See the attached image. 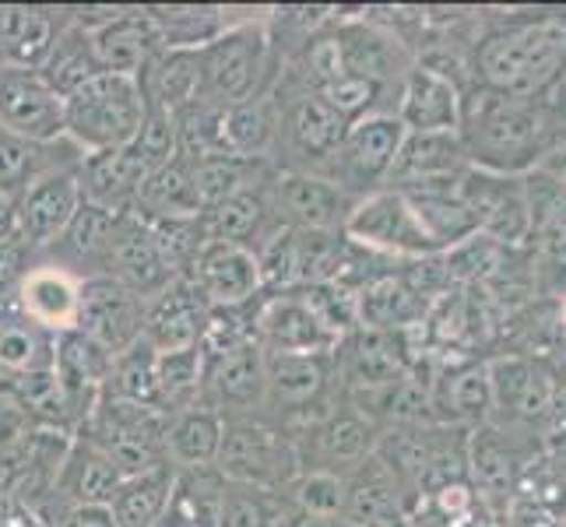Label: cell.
<instances>
[{
  "mask_svg": "<svg viewBox=\"0 0 566 527\" xmlns=\"http://www.w3.org/2000/svg\"><path fill=\"white\" fill-rule=\"evenodd\" d=\"M11 485V451H0V496L8 493Z\"/></svg>",
  "mask_w": 566,
  "mask_h": 527,
  "instance_id": "obj_53",
  "label": "cell"
},
{
  "mask_svg": "<svg viewBox=\"0 0 566 527\" xmlns=\"http://www.w3.org/2000/svg\"><path fill=\"white\" fill-rule=\"evenodd\" d=\"M85 159V151L77 148L67 134L53 141H29L18 134L0 130V190L4 193H22L35 180H43L50 172L77 169Z\"/></svg>",
  "mask_w": 566,
  "mask_h": 527,
  "instance_id": "obj_31",
  "label": "cell"
},
{
  "mask_svg": "<svg viewBox=\"0 0 566 527\" xmlns=\"http://www.w3.org/2000/svg\"><path fill=\"white\" fill-rule=\"evenodd\" d=\"M285 503L306 520H342L345 506V475L321 472V467H303L296 482L282 493Z\"/></svg>",
  "mask_w": 566,
  "mask_h": 527,
  "instance_id": "obj_45",
  "label": "cell"
},
{
  "mask_svg": "<svg viewBox=\"0 0 566 527\" xmlns=\"http://www.w3.org/2000/svg\"><path fill=\"white\" fill-rule=\"evenodd\" d=\"M166 50H201L226 29L222 8H148Z\"/></svg>",
  "mask_w": 566,
  "mask_h": 527,
  "instance_id": "obj_46",
  "label": "cell"
},
{
  "mask_svg": "<svg viewBox=\"0 0 566 527\" xmlns=\"http://www.w3.org/2000/svg\"><path fill=\"white\" fill-rule=\"evenodd\" d=\"M271 169H275L271 162L240 159V155H208V159L190 162V176H193V190H198L201 211L264 183Z\"/></svg>",
  "mask_w": 566,
  "mask_h": 527,
  "instance_id": "obj_41",
  "label": "cell"
},
{
  "mask_svg": "<svg viewBox=\"0 0 566 527\" xmlns=\"http://www.w3.org/2000/svg\"><path fill=\"white\" fill-rule=\"evenodd\" d=\"M271 92L279 99V145L271 166L285 172L324 176L353 124H345L317 92H306L282 77H275Z\"/></svg>",
  "mask_w": 566,
  "mask_h": 527,
  "instance_id": "obj_6",
  "label": "cell"
},
{
  "mask_svg": "<svg viewBox=\"0 0 566 527\" xmlns=\"http://www.w3.org/2000/svg\"><path fill=\"white\" fill-rule=\"evenodd\" d=\"M226 419L208 404H190L184 412L169 415L166 425V457L169 464L184 472V467H208L219 457Z\"/></svg>",
  "mask_w": 566,
  "mask_h": 527,
  "instance_id": "obj_37",
  "label": "cell"
},
{
  "mask_svg": "<svg viewBox=\"0 0 566 527\" xmlns=\"http://www.w3.org/2000/svg\"><path fill=\"white\" fill-rule=\"evenodd\" d=\"M145 176H148V169L138 155H134L130 145L99 151V155H85L82 166H77L82 198L88 204H99V208L120 211V214L134 211V201H138Z\"/></svg>",
  "mask_w": 566,
  "mask_h": 527,
  "instance_id": "obj_32",
  "label": "cell"
},
{
  "mask_svg": "<svg viewBox=\"0 0 566 527\" xmlns=\"http://www.w3.org/2000/svg\"><path fill=\"white\" fill-rule=\"evenodd\" d=\"M120 219H124L120 211L82 201V208L74 211L71 225L43 253H35V257L67 271V275H74L77 282L103 278V264H106V253L113 246L116 229H120Z\"/></svg>",
  "mask_w": 566,
  "mask_h": 527,
  "instance_id": "obj_22",
  "label": "cell"
},
{
  "mask_svg": "<svg viewBox=\"0 0 566 527\" xmlns=\"http://www.w3.org/2000/svg\"><path fill=\"white\" fill-rule=\"evenodd\" d=\"M124 485L116 464L85 436H71L67 451L56 464L50 510L53 506H109Z\"/></svg>",
  "mask_w": 566,
  "mask_h": 527,
  "instance_id": "obj_23",
  "label": "cell"
},
{
  "mask_svg": "<svg viewBox=\"0 0 566 527\" xmlns=\"http://www.w3.org/2000/svg\"><path fill=\"white\" fill-rule=\"evenodd\" d=\"M130 148L145 162L148 172L177 159V155H180V145H177V113L145 106V120H142L138 134H134Z\"/></svg>",
  "mask_w": 566,
  "mask_h": 527,
  "instance_id": "obj_48",
  "label": "cell"
},
{
  "mask_svg": "<svg viewBox=\"0 0 566 527\" xmlns=\"http://www.w3.org/2000/svg\"><path fill=\"white\" fill-rule=\"evenodd\" d=\"M408 493L390 472L387 461L374 451L363 464H356L345 475V506L342 524L345 527H387L405 514Z\"/></svg>",
  "mask_w": 566,
  "mask_h": 527,
  "instance_id": "obj_27",
  "label": "cell"
},
{
  "mask_svg": "<svg viewBox=\"0 0 566 527\" xmlns=\"http://www.w3.org/2000/svg\"><path fill=\"white\" fill-rule=\"evenodd\" d=\"M77 296H82V282L67 275V271L35 257L29 275L14 292V306L22 309L32 324L46 327L50 335H64L77 320Z\"/></svg>",
  "mask_w": 566,
  "mask_h": 527,
  "instance_id": "obj_30",
  "label": "cell"
},
{
  "mask_svg": "<svg viewBox=\"0 0 566 527\" xmlns=\"http://www.w3.org/2000/svg\"><path fill=\"white\" fill-rule=\"evenodd\" d=\"M99 398L127 401V404H145L159 408V351H155L145 338L120 351L109 366V377L103 383ZM163 412V408H159Z\"/></svg>",
  "mask_w": 566,
  "mask_h": 527,
  "instance_id": "obj_42",
  "label": "cell"
},
{
  "mask_svg": "<svg viewBox=\"0 0 566 527\" xmlns=\"http://www.w3.org/2000/svg\"><path fill=\"white\" fill-rule=\"evenodd\" d=\"M292 517H296V510L285 503L282 493L226 482L222 506H219V527H285Z\"/></svg>",
  "mask_w": 566,
  "mask_h": 527,
  "instance_id": "obj_44",
  "label": "cell"
},
{
  "mask_svg": "<svg viewBox=\"0 0 566 527\" xmlns=\"http://www.w3.org/2000/svg\"><path fill=\"white\" fill-rule=\"evenodd\" d=\"M271 190V208L275 219L285 229H303V232H342L348 214L356 208V198L331 183L327 176L317 172H285L275 169L268 180Z\"/></svg>",
  "mask_w": 566,
  "mask_h": 527,
  "instance_id": "obj_13",
  "label": "cell"
},
{
  "mask_svg": "<svg viewBox=\"0 0 566 527\" xmlns=\"http://www.w3.org/2000/svg\"><path fill=\"white\" fill-rule=\"evenodd\" d=\"M214 467H219L226 482L253 485V489H268V493H285L303 472V461L296 440L285 436L268 419L250 415V419H226Z\"/></svg>",
  "mask_w": 566,
  "mask_h": 527,
  "instance_id": "obj_7",
  "label": "cell"
},
{
  "mask_svg": "<svg viewBox=\"0 0 566 527\" xmlns=\"http://www.w3.org/2000/svg\"><path fill=\"white\" fill-rule=\"evenodd\" d=\"M279 61L271 50L268 18L226 22V29L198 50V99L237 106L275 88Z\"/></svg>",
  "mask_w": 566,
  "mask_h": 527,
  "instance_id": "obj_3",
  "label": "cell"
},
{
  "mask_svg": "<svg viewBox=\"0 0 566 527\" xmlns=\"http://www.w3.org/2000/svg\"><path fill=\"white\" fill-rule=\"evenodd\" d=\"M566 106L556 95L517 99L472 85L461 95L458 141L472 169L496 176H528L566 145Z\"/></svg>",
  "mask_w": 566,
  "mask_h": 527,
  "instance_id": "obj_1",
  "label": "cell"
},
{
  "mask_svg": "<svg viewBox=\"0 0 566 527\" xmlns=\"http://www.w3.org/2000/svg\"><path fill=\"white\" fill-rule=\"evenodd\" d=\"M151 240L159 246V257L169 267L172 278H187L193 261H198L201 246L208 243V232L201 214L198 219H163V222H148Z\"/></svg>",
  "mask_w": 566,
  "mask_h": 527,
  "instance_id": "obj_47",
  "label": "cell"
},
{
  "mask_svg": "<svg viewBox=\"0 0 566 527\" xmlns=\"http://www.w3.org/2000/svg\"><path fill=\"white\" fill-rule=\"evenodd\" d=\"M559 335L566 338V303L559 306Z\"/></svg>",
  "mask_w": 566,
  "mask_h": 527,
  "instance_id": "obj_55",
  "label": "cell"
},
{
  "mask_svg": "<svg viewBox=\"0 0 566 527\" xmlns=\"http://www.w3.org/2000/svg\"><path fill=\"white\" fill-rule=\"evenodd\" d=\"M109 366H113V356L88 341L85 335H77V330H64V335H56V356H53V377L61 383V390L67 394V404L77 419V429L88 419V412L95 408L103 394V383L109 377Z\"/></svg>",
  "mask_w": 566,
  "mask_h": 527,
  "instance_id": "obj_28",
  "label": "cell"
},
{
  "mask_svg": "<svg viewBox=\"0 0 566 527\" xmlns=\"http://www.w3.org/2000/svg\"><path fill=\"white\" fill-rule=\"evenodd\" d=\"M222 130H226L229 155L271 162V155H275V145H279V99H275V92L253 95V99H247V103L229 106L222 116Z\"/></svg>",
  "mask_w": 566,
  "mask_h": 527,
  "instance_id": "obj_38",
  "label": "cell"
},
{
  "mask_svg": "<svg viewBox=\"0 0 566 527\" xmlns=\"http://www.w3.org/2000/svg\"><path fill=\"white\" fill-rule=\"evenodd\" d=\"M145 317L148 299L134 296L113 278H88L82 282V296H77V320L74 330L88 341L99 345L106 356H120L145 338Z\"/></svg>",
  "mask_w": 566,
  "mask_h": 527,
  "instance_id": "obj_11",
  "label": "cell"
},
{
  "mask_svg": "<svg viewBox=\"0 0 566 527\" xmlns=\"http://www.w3.org/2000/svg\"><path fill=\"white\" fill-rule=\"evenodd\" d=\"M468 169L464 148L458 141V130H433V134H405L395 172L387 187H416L458 176Z\"/></svg>",
  "mask_w": 566,
  "mask_h": 527,
  "instance_id": "obj_34",
  "label": "cell"
},
{
  "mask_svg": "<svg viewBox=\"0 0 566 527\" xmlns=\"http://www.w3.org/2000/svg\"><path fill=\"white\" fill-rule=\"evenodd\" d=\"M285 527H345V524H342V520H306V517L296 514Z\"/></svg>",
  "mask_w": 566,
  "mask_h": 527,
  "instance_id": "obj_54",
  "label": "cell"
},
{
  "mask_svg": "<svg viewBox=\"0 0 566 527\" xmlns=\"http://www.w3.org/2000/svg\"><path fill=\"white\" fill-rule=\"evenodd\" d=\"M566 11L521 14L485 32L472 53L475 85L517 99H545L563 92Z\"/></svg>",
  "mask_w": 566,
  "mask_h": 527,
  "instance_id": "obj_2",
  "label": "cell"
},
{
  "mask_svg": "<svg viewBox=\"0 0 566 527\" xmlns=\"http://www.w3.org/2000/svg\"><path fill=\"white\" fill-rule=\"evenodd\" d=\"M482 527H500V524H482Z\"/></svg>",
  "mask_w": 566,
  "mask_h": 527,
  "instance_id": "obj_56",
  "label": "cell"
},
{
  "mask_svg": "<svg viewBox=\"0 0 566 527\" xmlns=\"http://www.w3.org/2000/svg\"><path fill=\"white\" fill-rule=\"evenodd\" d=\"M151 527H193V524H190V520H187V517L177 510V506L169 503V506H166V514H163L159 520H155Z\"/></svg>",
  "mask_w": 566,
  "mask_h": 527,
  "instance_id": "obj_52",
  "label": "cell"
},
{
  "mask_svg": "<svg viewBox=\"0 0 566 527\" xmlns=\"http://www.w3.org/2000/svg\"><path fill=\"white\" fill-rule=\"evenodd\" d=\"M253 341L264 356H321L338 348V338L310 314L300 292H261L253 299Z\"/></svg>",
  "mask_w": 566,
  "mask_h": 527,
  "instance_id": "obj_14",
  "label": "cell"
},
{
  "mask_svg": "<svg viewBox=\"0 0 566 527\" xmlns=\"http://www.w3.org/2000/svg\"><path fill=\"white\" fill-rule=\"evenodd\" d=\"M46 527H116L109 506H53Z\"/></svg>",
  "mask_w": 566,
  "mask_h": 527,
  "instance_id": "obj_50",
  "label": "cell"
},
{
  "mask_svg": "<svg viewBox=\"0 0 566 527\" xmlns=\"http://www.w3.org/2000/svg\"><path fill=\"white\" fill-rule=\"evenodd\" d=\"M271 172H275V169H271ZM268 180H271V176H268ZM268 180L237 193V198H229L222 204L201 211L208 240L237 243V246H243L250 253H258L271 236H275V232L282 229V222L275 219V208H271Z\"/></svg>",
  "mask_w": 566,
  "mask_h": 527,
  "instance_id": "obj_29",
  "label": "cell"
},
{
  "mask_svg": "<svg viewBox=\"0 0 566 527\" xmlns=\"http://www.w3.org/2000/svg\"><path fill=\"white\" fill-rule=\"evenodd\" d=\"M145 106L180 113L198 99V50H159L138 74Z\"/></svg>",
  "mask_w": 566,
  "mask_h": 527,
  "instance_id": "obj_39",
  "label": "cell"
},
{
  "mask_svg": "<svg viewBox=\"0 0 566 527\" xmlns=\"http://www.w3.org/2000/svg\"><path fill=\"white\" fill-rule=\"evenodd\" d=\"M103 278L120 282L142 299H155L169 282H177L159 257V246L151 240L148 222L138 219V214H124L120 219V229H116L103 264Z\"/></svg>",
  "mask_w": 566,
  "mask_h": 527,
  "instance_id": "obj_26",
  "label": "cell"
},
{
  "mask_svg": "<svg viewBox=\"0 0 566 527\" xmlns=\"http://www.w3.org/2000/svg\"><path fill=\"white\" fill-rule=\"evenodd\" d=\"M538 169H545V172H553L556 176V180L563 183V190H566V145L563 148H556L553 155H549V159H545Z\"/></svg>",
  "mask_w": 566,
  "mask_h": 527,
  "instance_id": "obj_51",
  "label": "cell"
},
{
  "mask_svg": "<svg viewBox=\"0 0 566 527\" xmlns=\"http://www.w3.org/2000/svg\"><path fill=\"white\" fill-rule=\"evenodd\" d=\"M264 362L258 341H243L219 356H205L201 404L214 408L222 419H250L264 408Z\"/></svg>",
  "mask_w": 566,
  "mask_h": 527,
  "instance_id": "obj_16",
  "label": "cell"
},
{
  "mask_svg": "<svg viewBox=\"0 0 566 527\" xmlns=\"http://www.w3.org/2000/svg\"><path fill=\"white\" fill-rule=\"evenodd\" d=\"M85 32L92 39L95 64L106 74L138 77L151 56L166 50L159 25L151 22L148 8H109L103 22Z\"/></svg>",
  "mask_w": 566,
  "mask_h": 527,
  "instance_id": "obj_20",
  "label": "cell"
},
{
  "mask_svg": "<svg viewBox=\"0 0 566 527\" xmlns=\"http://www.w3.org/2000/svg\"><path fill=\"white\" fill-rule=\"evenodd\" d=\"M485 369H490L496 425H535L556 408V377L538 356L506 351L485 362Z\"/></svg>",
  "mask_w": 566,
  "mask_h": 527,
  "instance_id": "obj_12",
  "label": "cell"
},
{
  "mask_svg": "<svg viewBox=\"0 0 566 527\" xmlns=\"http://www.w3.org/2000/svg\"><path fill=\"white\" fill-rule=\"evenodd\" d=\"M39 77L61 95V99H67L71 92H77L85 82H92L95 74H103L99 64H95V53H92V39L82 25H74L71 22V14H67V22L64 29L56 32L53 39V46L46 50L43 56V64L35 67Z\"/></svg>",
  "mask_w": 566,
  "mask_h": 527,
  "instance_id": "obj_40",
  "label": "cell"
},
{
  "mask_svg": "<svg viewBox=\"0 0 566 527\" xmlns=\"http://www.w3.org/2000/svg\"><path fill=\"white\" fill-rule=\"evenodd\" d=\"M429 303L419 299L412 285L401 278V267L390 275L366 285L356 296L359 327L366 330H390V335H412L422 327Z\"/></svg>",
  "mask_w": 566,
  "mask_h": 527,
  "instance_id": "obj_35",
  "label": "cell"
},
{
  "mask_svg": "<svg viewBox=\"0 0 566 527\" xmlns=\"http://www.w3.org/2000/svg\"><path fill=\"white\" fill-rule=\"evenodd\" d=\"M461 88L443 77L440 71L416 64L405 74V82L395 95L390 113L398 116L405 134H433V130H458L461 116Z\"/></svg>",
  "mask_w": 566,
  "mask_h": 527,
  "instance_id": "obj_25",
  "label": "cell"
},
{
  "mask_svg": "<svg viewBox=\"0 0 566 527\" xmlns=\"http://www.w3.org/2000/svg\"><path fill=\"white\" fill-rule=\"evenodd\" d=\"M82 183L77 169L50 172L25 187L14 201V236H22L35 253H43L71 225L74 211L82 208Z\"/></svg>",
  "mask_w": 566,
  "mask_h": 527,
  "instance_id": "obj_19",
  "label": "cell"
},
{
  "mask_svg": "<svg viewBox=\"0 0 566 527\" xmlns=\"http://www.w3.org/2000/svg\"><path fill=\"white\" fill-rule=\"evenodd\" d=\"M35 261V250L22 240V236H11L0 240V306H11L14 303V292L22 285V278L29 275V267Z\"/></svg>",
  "mask_w": 566,
  "mask_h": 527,
  "instance_id": "obj_49",
  "label": "cell"
},
{
  "mask_svg": "<svg viewBox=\"0 0 566 527\" xmlns=\"http://www.w3.org/2000/svg\"><path fill=\"white\" fill-rule=\"evenodd\" d=\"M429 404H433L437 425L464 429V433H472V429H479V425H490L493 422L490 369H485L482 359L437 362Z\"/></svg>",
  "mask_w": 566,
  "mask_h": 527,
  "instance_id": "obj_18",
  "label": "cell"
},
{
  "mask_svg": "<svg viewBox=\"0 0 566 527\" xmlns=\"http://www.w3.org/2000/svg\"><path fill=\"white\" fill-rule=\"evenodd\" d=\"M338 401L335 351L321 356H268L261 419L300 440Z\"/></svg>",
  "mask_w": 566,
  "mask_h": 527,
  "instance_id": "obj_5",
  "label": "cell"
},
{
  "mask_svg": "<svg viewBox=\"0 0 566 527\" xmlns=\"http://www.w3.org/2000/svg\"><path fill=\"white\" fill-rule=\"evenodd\" d=\"M405 141V127L395 113H374L366 120L353 124L345 134L338 155L327 166V180L338 183L348 198H369L390 183L398 151Z\"/></svg>",
  "mask_w": 566,
  "mask_h": 527,
  "instance_id": "obj_9",
  "label": "cell"
},
{
  "mask_svg": "<svg viewBox=\"0 0 566 527\" xmlns=\"http://www.w3.org/2000/svg\"><path fill=\"white\" fill-rule=\"evenodd\" d=\"M187 282L201 292V299L211 309L250 306L264 292L258 257L237 243H219V240H208L201 246Z\"/></svg>",
  "mask_w": 566,
  "mask_h": 527,
  "instance_id": "obj_21",
  "label": "cell"
},
{
  "mask_svg": "<svg viewBox=\"0 0 566 527\" xmlns=\"http://www.w3.org/2000/svg\"><path fill=\"white\" fill-rule=\"evenodd\" d=\"M0 130L29 141L64 138V99L39 71L0 64Z\"/></svg>",
  "mask_w": 566,
  "mask_h": 527,
  "instance_id": "obj_17",
  "label": "cell"
},
{
  "mask_svg": "<svg viewBox=\"0 0 566 527\" xmlns=\"http://www.w3.org/2000/svg\"><path fill=\"white\" fill-rule=\"evenodd\" d=\"M145 222H163V219H198L201 214V201L198 190H193V176H190V162L187 159H172L159 169H151L142 190L138 201H134V211Z\"/></svg>",
  "mask_w": 566,
  "mask_h": 527,
  "instance_id": "obj_36",
  "label": "cell"
},
{
  "mask_svg": "<svg viewBox=\"0 0 566 527\" xmlns=\"http://www.w3.org/2000/svg\"><path fill=\"white\" fill-rule=\"evenodd\" d=\"M342 232L345 240H353L374 253H384V257L398 264L443 253V246L429 236V229L416 214L412 201L395 187H384L377 193H369V198H359Z\"/></svg>",
  "mask_w": 566,
  "mask_h": 527,
  "instance_id": "obj_8",
  "label": "cell"
},
{
  "mask_svg": "<svg viewBox=\"0 0 566 527\" xmlns=\"http://www.w3.org/2000/svg\"><path fill=\"white\" fill-rule=\"evenodd\" d=\"M563 92H566V74H563Z\"/></svg>",
  "mask_w": 566,
  "mask_h": 527,
  "instance_id": "obj_57",
  "label": "cell"
},
{
  "mask_svg": "<svg viewBox=\"0 0 566 527\" xmlns=\"http://www.w3.org/2000/svg\"><path fill=\"white\" fill-rule=\"evenodd\" d=\"M377 443H380V425L342 398L327 415H321L296 440L303 467H321V472H338V475H348L356 464H363L377 451Z\"/></svg>",
  "mask_w": 566,
  "mask_h": 527,
  "instance_id": "obj_15",
  "label": "cell"
},
{
  "mask_svg": "<svg viewBox=\"0 0 566 527\" xmlns=\"http://www.w3.org/2000/svg\"><path fill=\"white\" fill-rule=\"evenodd\" d=\"M208 317H211V306L201 299V292L187 278H177V282H169L155 299H148L145 341L159 351V356H166V351L201 348Z\"/></svg>",
  "mask_w": 566,
  "mask_h": 527,
  "instance_id": "obj_24",
  "label": "cell"
},
{
  "mask_svg": "<svg viewBox=\"0 0 566 527\" xmlns=\"http://www.w3.org/2000/svg\"><path fill=\"white\" fill-rule=\"evenodd\" d=\"M172 485H177V467L172 464L159 467V472L127 478L116 499L109 503L116 527H151L166 514V506L172 499Z\"/></svg>",
  "mask_w": 566,
  "mask_h": 527,
  "instance_id": "obj_43",
  "label": "cell"
},
{
  "mask_svg": "<svg viewBox=\"0 0 566 527\" xmlns=\"http://www.w3.org/2000/svg\"><path fill=\"white\" fill-rule=\"evenodd\" d=\"M56 335L32 324L14 303L0 306V390L53 369Z\"/></svg>",
  "mask_w": 566,
  "mask_h": 527,
  "instance_id": "obj_33",
  "label": "cell"
},
{
  "mask_svg": "<svg viewBox=\"0 0 566 527\" xmlns=\"http://www.w3.org/2000/svg\"><path fill=\"white\" fill-rule=\"evenodd\" d=\"M331 29L338 39L345 74L398 95L405 74L416 67V56L395 29L380 25L377 18H331Z\"/></svg>",
  "mask_w": 566,
  "mask_h": 527,
  "instance_id": "obj_10",
  "label": "cell"
},
{
  "mask_svg": "<svg viewBox=\"0 0 566 527\" xmlns=\"http://www.w3.org/2000/svg\"><path fill=\"white\" fill-rule=\"evenodd\" d=\"M142 120L145 99L138 77L103 71L64 99V134L85 155L130 145Z\"/></svg>",
  "mask_w": 566,
  "mask_h": 527,
  "instance_id": "obj_4",
  "label": "cell"
}]
</instances>
